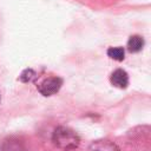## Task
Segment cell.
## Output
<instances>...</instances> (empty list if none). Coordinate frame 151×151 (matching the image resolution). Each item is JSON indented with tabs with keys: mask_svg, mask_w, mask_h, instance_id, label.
<instances>
[{
	"mask_svg": "<svg viewBox=\"0 0 151 151\" xmlns=\"http://www.w3.org/2000/svg\"><path fill=\"white\" fill-rule=\"evenodd\" d=\"M52 143L60 150L71 151L79 146V136L67 126H57L52 133Z\"/></svg>",
	"mask_w": 151,
	"mask_h": 151,
	"instance_id": "obj_1",
	"label": "cell"
},
{
	"mask_svg": "<svg viewBox=\"0 0 151 151\" xmlns=\"http://www.w3.org/2000/svg\"><path fill=\"white\" fill-rule=\"evenodd\" d=\"M63 86V79L60 77H48L44 80H41L38 85L37 88L39 93L44 97H51L59 92V90Z\"/></svg>",
	"mask_w": 151,
	"mask_h": 151,
	"instance_id": "obj_2",
	"label": "cell"
},
{
	"mask_svg": "<svg viewBox=\"0 0 151 151\" xmlns=\"http://www.w3.org/2000/svg\"><path fill=\"white\" fill-rule=\"evenodd\" d=\"M24 142L17 137H7L0 142V151H25Z\"/></svg>",
	"mask_w": 151,
	"mask_h": 151,
	"instance_id": "obj_3",
	"label": "cell"
},
{
	"mask_svg": "<svg viewBox=\"0 0 151 151\" xmlns=\"http://www.w3.org/2000/svg\"><path fill=\"white\" fill-rule=\"evenodd\" d=\"M90 151H120V147L112 140L103 138V139H97L91 143Z\"/></svg>",
	"mask_w": 151,
	"mask_h": 151,
	"instance_id": "obj_4",
	"label": "cell"
},
{
	"mask_svg": "<svg viewBox=\"0 0 151 151\" xmlns=\"http://www.w3.org/2000/svg\"><path fill=\"white\" fill-rule=\"evenodd\" d=\"M110 81L114 87L126 88L129 85V76H127L126 71H124L123 68H117L111 73Z\"/></svg>",
	"mask_w": 151,
	"mask_h": 151,
	"instance_id": "obj_5",
	"label": "cell"
},
{
	"mask_svg": "<svg viewBox=\"0 0 151 151\" xmlns=\"http://www.w3.org/2000/svg\"><path fill=\"white\" fill-rule=\"evenodd\" d=\"M145 45V41L143 39V37L138 35V34H134V35H131L127 40V50L129 52L131 53H138L143 50Z\"/></svg>",
	"mask_w": 151,
	"mask_h": 151,
	"instance_id": "obj_6",
	"label": "cell"
},
{
	"mask_svg": "<svg viewBox=\"0 0 151 151\" xmlns=\"http://www.w3.org/2000/svg\"><path fill=\"white\" fill-rule=\"evenodd\" d=\"M107 55L116 60V61H123L124 58H125V50L120 46H117V47H110L107 48Z\"/></svg>",
	"mask_w": 151,
	"mask_h": 151,
	"instance_id": "obj_7",
	"label": "cell"
},
{
	"mask_svg": "<svg viewBox=\"0 0 151 151\" xmlns=\"http://www.w3.org/2000/svg\"><path fill=\"white\" fill-rule=\"evenodd\" d=\"M37 73H35V71L34 70H32V68H25L21 73H20V76H19V79H20V81H22V83H32V81H34L35 79H37Z\"/></svg>",
	"mask_w": 151,
	"mask_h": 151,
	"instance_id": "obj_8",
	"label": "cell"
},
{
	"mask_svg": "<svg viewBox=\"0 0 151 151\" xmlns=\"http://www.w3.org/2000/svg\"><path fill=\"white\" fill-rule=\"evenodd\" d=\"M0 99H1V98H0Z\"/></svg>",
	"mask_w": 151,
	"mask_h": 151,
	"instance_id": "obj_9",
	"label": "cell"
}]
</instances>
